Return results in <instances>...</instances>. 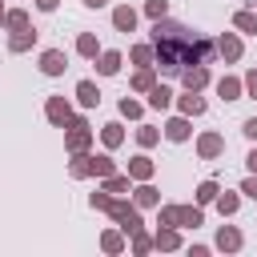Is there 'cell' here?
<instances>
[{
  "mask_svg": "<svg viewBox=\"0 0 257 257\" xmlns=\"http://www.w3.org/2000/svg\"><path fill=\"white\" fill-rule=\"evenodd\" d=\"M153 52H157V68L165 76H181V68L189 64H213L217 56V40L189 28V24H177V20H153Z\"/></svg>",
  "mask_w": 257,
  "mask_h": 257,
  "instance_id": "cell-1",
  "label": "cell"
},
{
  "mask_svg": "<svg viewBox=\"0 0 257 257\" xmlns=\"http://www.w3.org/2000/svg\"><path fill=\"white\" fill-rule=\"evenodd\" d=\"M92 141H96V133H92L88 116H72V120L64 124V153H68V157H72V153H88Z\"/></svg>",
  "mask_w": 257,
  "mask_h": 257,
  "instance_id": "cell-2",
  "label": "cell"
},
{
  "mask_svg": "<svg viewBox=\"0 0 257 257\" xmlns=\"http://www.w3.org/2000/svg\"><path fill=\"white\" fill-rule=\"evenodd\" d=\"M120 229H124V237H133V233H141L145 229V221H141V209L133 205V201H124V197H116L112 201V213H108Z\"/></svg>",
  "mask_w": 257,
  "mask_h": 257,
  "instance_id": "cell-3",
  "label": "cell"
},
{
  "mask_svg": "<svg viewBox=\"0 0 257 257\" xmlns=\"http://www.w3.org/2000/svg\"><path fill=\"white\" fill-rule=\"evenodd\" d=\"M197 157L201 161H217V157H225V137L217 133V128H205V133H197Z\"/></svg>",
  "mask_w": 257,
  "mask_h": 257,
  "instance_id": "cell-4",
  "label": "cell"
},
{
  "mask_svg": "<svg viewBox=\"0 0 257 257\" xmlns=\"http://www.w3.org/2000/svg\"><path fill=\"white\" fill-rule=\"evenodd\" d=\"M72 116H76V112H72V100H68V96H48V100H44V120H48V124L64 128Z\"/></svg>",
  "mask_w": 257,
  "mask_h": 257,
  "instance_id": "cell-5",
  "label": "cell"
},
{
  "mask_svg": "<svg viewBox=\"0 0 257 257\" xmlns=\"http://www.w3.org/2000/svg\"><path fill=\"white\" fill-rule=\"evenodd\" d=\"M217 56H221L225 64H237V60L245 56V44H241V32H237V28L217 36Z\"/></svg>",
  "mask_w": 257,
  "mask_h": 257,
  "instance_id": "cell-6",
  "label": "cell"
},
{
  "mask_svg": "<svg viewBox=\"0 0 257 257\" xmlns=\"http://www.w3.org/2000/svg\"><path fill=\"white\" fill-rule=\"evenodd\" d=\"M161 133H165V141H173V145H185V141L193 137V116L177 112V116H169V120L161 124Z\"/></svg>",
  "mask_w": 257,
  "mask_h": 257,
  "instance_id": "cell-7",
  "label": "cell"
},
{
  "mask_svg": "<svg viewBox=\"0 0 257 257\" xmlns=\"http://www.w3.org/2000/svg\"><path fill=\"white\" fill-rule=\"evenodd\" d=\"M36 64H40V72H44V76H64L68 56H64V48H40Z\"/></svg>",
  "mask_w": 257,
  "mask_h": 257,
  "instance_id": "cell-8",
  "label": "cell"
},
{
  "mask_svg": "<svg viewBox=\"0 0 257 257\" xmlns=\"http://www.w3.org/2000/svg\"><path fill=\"white\" fill-rule=\"evenodd\" d=\"M213 84V72H209V64H189V68H181V88H189V92H201V88H209Z\"/></svg>",
  "mask_w": 257,
  "mask_h": 257,
  "instance_id": "cell-9",
  "label": "cell"
},
{
  "mask_svg": "<svg viewBox=\"0 0 257 257\" xmlns=\"http://www.w3.org/2000/svg\"><path fill=\"white\" fill-rule=\"evenodd\" d=\"M153 249H157V253H177V249H185L181 229H177V225H157V233H153Z\"/></svg>",
  "mask_w": 257,
  "mask_h": 257,
  "instance_id": "cell-10",
  "label": "cell"
},
{
  "mask_svg": "<svg viewBox=\"0 0 257 257\" xmlns=\"http://www.w3.org/2000/svg\"><path fill=\"white\" fill-rule=\"evenodd\" d=\"M241 245H245V233L237 225H221L213 237V249H221V253H241Z\"/></svg>",
  "mask_w": 257,
  "mask_h": 257,
  "instance_id": "cell-11",
  "label": "cell"
},
{
  "mask_svg": "<svg viewBox=\"0 0 257 257\" xmlns=\"http://www.w3.org/2000/svg\"><path fill=\"white\" fill-rule=\"evenodd\" d=\"M128 177H133V185H137V181H153V177H157V161L149 157V149H141V153L128 161Z\"/></svg>",
  "mask_w": 257,
  "mask_h": 257,
  "instance_id": "cell-12",
  "label": "cell"
},
{
  "mask_svg": "<svg viewBox=\"0 0 257 257\" xmlns=\"http://www.w3.org/2000/svg\"><path fill=\"white\" fill-rule=\"evenodd\" d=\"M128 197H133V205H137V209H157V205H161V189H157L153 181H137Z\"/></svg>",
  "mask_w": 257,
  "mask_h": 257,
  "instance_id": "cell-13",
  "label": "cell"
},
{
  "mask_svg": "<svg viewBox=\"0 0 257 257\" xmlns=\"http://www.w3.org/2000/svg\"><path fill=\"white\" fill-rule=\"evenodd\" d=\"M213 88H217V96H221L225 104H233V100H241V96H245V80H241V76H233V72H225Z\"/></svg>",
  "mask_w": 257,
  "mask_h": 257,
  "instance_id": "cell-14",
  "label": "cell"
},
{
  "mask_svg": "<svg viewBox=\"0 0 257 257\" xmlns=\"http://www.w3.org/2000/svg\"><path fill=\"white\" fill-rule=\"evenodd\" d=\"M137 20H141V12H137L133 4H116V8H112V28L124 32V36L137 32Z\"/></svg>",
  "mask_w": 257,
  "mask_h": 257,
  "instance_id": "cell-15",
  "label": "cell"
},
{
  "mask_svg": "<svg viewBox=\"0 0 257 257\" xmlns=\"http://www.w3.org/2000/svg\"><path fill=\"white\" fill-rule=\"evenodd\" d=\"M145 96H149L145 104H149L153 112H169V108H173V100H177V96H173V88H169V84H161V80H157V84H153Z\"/></svg>",
  "mask_w": 257,
  "mask_h": 257,
  "instance_id": "cell-16",
  "label": "cell"
},
{
  "mask_svg": "<svg viewBox=\"0 0 257 257\" xmlns=\"http://www.w3.org/2000/svg\"><path fill=\"white\" fill-rule=\"evenodd\" d=\"M36 40H40L36 24H32V28H20V32H8V52H32Z\"/></svg>",
  "mask_w": 257,
  "mask_h": 257,
  "instance_id": "cell-17",
  "label": "cell"
},
{
  "mask_svg": "<svg viewBox=\"0 0 257 257\" xmlns=\"http://www.w3.org/2000/svg\"><path fill=\"white\" fill-rule=\"evenodd\" d=\"M100 249L108 253V257H120L124 249H128V237H124V229L116 225V229H104L100 233Z\"/></svg>",
  "mask_w": 257,
  "mask_h": 257,
  "instance_id": "cell-18",
  "label": "cell"
},
{
  "mask_svg": "<svg viewBox=\"0 0 257 257\" xmlns=\"http://www.w3.org/2000/svg\"><path fill=\"white\" fill-rule=\"evenodd\" d=\"M120 64H124V52H116V48H100V56H96V72H100V76H116Z\"/></svg>",
  "mask_w": 257,
  "mask_h": 257,
  "instance_id": "cell-19",
  "label": "cell"
},
{
  "mask_svg": "<svg viewBox=\"0 0 257 257\" xmlns=\"http://www.w3.org/2000/svg\"><path fill=\"white\" fill-rule=\"evenodd\" d=\"M153 84H157V64L133 68V76H128V92H149Z\"/></svg>",
  "mask_w": 257,
  "mask_h": 257,
  "instance_id": "cell-20",
  "label": "cell"
},
{
  "mask_svg": "<svg viewBox=\"0 0 257 257\" xmlns=\"http://www.w3.org/2000/svg\"><path fill=\"white\" fill-rule=\"evenodd\" d=\"M72 96H76L80 108H96V104H100V88H96V80H88V76L76 80V92H72Z\"/></svg>",
  "mask_w": 257,
  "mask_h": 257,
  "instance_id": "cell-21",
  "label": "cell"
},
{
  "mask_svg": "<svg viewBox=\"0 0 257 257\" xmlns=\"http://www.w3.org/2000/svg\"><path fill=\"white\" fill-rule=\"evenodd\" d=\"M173 104H177V112H185V116H201V112H205V96H201V92H189V88H185Z\"/></svg>",
  "mask_w": 257,
  "mask_h": 257,
  "instance_id": "cell-22",
  "label": "cell"
},
{
  "mask_svg": "<svg viewBox=\"0 0 257 257\" xmlns=\"http://www.w3.org/2000/svg\"><path fill=\"white\" fill-rule=\"evenodd\" d=\"M68 177H72V181H88V177H92V149H88V153H72Z\"/></svg>",
  "mask_w": 257,
  "mask_h": 257,
  "instance_id": "cell-23",
  "label": "cell"
},
{
  "mask_svg": "<svg viewBox=\"0 0 257 257\" xmlns=\"http://www.w3.org/2000/svg\"><path fill=\"white\" fill-rule=\"evenodd\" d=\"M213 205H217L221 217H237V209H241V189H221Z\"/></svg>",
  "mask_w": 257,
  "mask_h": 257,
  "instance_id": "cell-24",
  "label": "cell"
},
{
  "mask_svg": "<svg viewBox=\"0 0 257 257\" xmlns=\"http://www.w3.org/2000/svg\"><path fill=\"white\" fill-rule=\"evenodd\" d=\"M128 64L133 68H145V64H157V52H153V40H141L128 48Z\"/></svg>",
  "mask_w": 257,
  "mask_h": 257,
  "instance_id": "cell-25",
  "label": "cell"
},
{
  "mask_svg": "<svg viewBox=\"0 0 257 257\" xmlns=\"http://www.w3.org/2000/svg\"><path fill=\"white\" fill-rule=\"evenodd\" d=\"M100 145L112 153V149H120L124 145V124L120 120H108V124H100Z\"/></svg>",
  "mask_w": 257,
  "mask_h": 257,
  "instance_id": "cell-26",
  "label": "cell"
},
{
  "mask_svg": "<svg viewBox=\"0 0 257 257\" xmlns=\"http://www.w3.org/2000/svg\"><path fill=\"white\" fill-rule=\"evenodd\" d=\"M100 189H108L112 197H124V193H133V177L128 173H108V177H100Z\"/></svg>",
  "mask_w": 257,
  "mask_h": 257,
  "instance_id": "cell-27",
  "label": "cell"
},
{
  "mask_svg": "<svg viewBox=\"0 0 257 257\" xmlns=\"http://www.w3.org/2000/svg\"><path fill=\"white\" fill-rule=\"evenodd\" d=\"M145 108H149V104H145V100H137V96H120V100H116L120 120H141V116H145Z\"/></svg>",
  "mask_w": 257,
  "mask_h": 257,
  "instance_id": "cell-28",
  "label": "cell"
},
{
  "mask_svg": "<svg viewBox=\"0 0 257 257\" xmlns=\"http://www.w3.org/2000/svg\"><path fill=\"white\" fill-rule=\"evenodd\" d=\"M177 225L181 229H201L205 225V205H197V201L193 205H181V221Z\"/></svg>",
  "mask_w": 257,
  "mask_h": 257,
  "instance_id": "cell-29",
  "label": "cell"
},
{
  "mask_svg": "<svg viewBox=\"0 0 257 257\" xmlns=\"http://www.w3.org/2000/svg\"><path fill=\"white\" fill-rule=\"evenodd\" d=\"M233 28H237L241 36H257V12H253V8H237V12H233Z\"/></svg>",
  "mask_w": 257,
  "mask_h": 257,
  "instance_id": "cell-30",
  "label": "cell"
},
{
  "mask_svg": "<svg viewBox=\"0 0 257 257\" xmlns=\"http://www.w3.org/2000/svg\"><path fill=\"white\" fill-rule=\"evenodd\" d=\"M76 56H84V60H96V56H100L96 32H80V36H76Z\"/></svg>",
  "mask_w": 257,
  "mask_h": 257,
  "instance_id": "cell-31",
  "label": "cell"
},
{
  "mask_svg": "<svg viewBox=\"0 0 257 257\" xmlns=\"http://www.w3.org/2000/svg\"><path fill=\"white\" fill-rule=\"evenodd\" d=\"M133 137H137V145H141V149H157L165 133H161L157 124H137V133H133Z\"/></svg>",
  "mask_w": 257,
  "mask_h": 257,
  "instance_id": "cell-32",
  "label": "cell"
},
{
  "mask_svg": "<svg viewBox=\"0 0 257 257\" xmlns=\"http://www.w3.org/2000/svg\"><path fill=\"white\" fill-rule=\"evenodd\" d=\"M4 28H8V32L32 28V16H28V8H8V16H4Z\"/></svg>",
  "mask_w": 257,
  "mask_h": 257,
  "instance_id": "cell-33",
  "label": "cell"
},
{
  "mask_svg": "<svg viewBox=\"0 0 257 257\" xmlns=\"http://www.w3.org/2000/svg\"><path fill=\"white\" fill-rule=\"evenodd\" d=\"M217 193H221V181H213V177H209V181H201V185H197L193 201H197V205H213V201H217Z\"/></svg>",
  "mask_w": 257,
  "mask_h": 257,
  "instance_id": "cell-34",
  "label": "cell"
},
{
  "mask_svg": "<svg viewBox=\"0 0 257 257\" xmlns=\"http://www.w3.org/2000/svg\"><path fill=\"white\" fill-rule=\"evenodd\" d=\"M128 253H133V257L153 253V233H145V229H141V233H133V237H128Z\"/></svg>",
  "mask_w": 257,
  "mask_h": 257,
  "instance_id": "cell-35",
  "label": "cell"
},
{
  "mask_svg": "<svg viewBox=\"0 0 257 257\" xmlns=\"http://www.w3.org/2000/svg\"><path fill=\"white\" fill-rule=\"evenodd\" d=\"M112 193L108 189H96V193H88V209H96V213H112Z\"/></svg>",
  "mask_w": 257,
  "mask_h": 257,
  "instance_id": "cell-36",
  "label": "cell"
},
{
  "mask_svg": "<svg viewBox=\"0 0 257 257\" xmlns=\"http://www.w3.org/2000/svg\"><path fill=\"white\" fill-rule=\"evenodd\" d=\"M181 221V205H173V201H165V205H157V225H177ZM181 229V225H177Z\"/></svg>",
  "mask_w": 257,
  "mask_h": 257,
  "instance_id": "cell-37",
  "label": "cell"
},
{
  "mask_svg": "<svg viewBox=\"0 0 257 257\" xmlns=\"http://www.w3.org/2000/svg\"><path fill=\"white\" fill-rule=\"evenodd\" d=\"M108 173H116V161L108 153H92V177H108Z\"/></svg>",
  "mask_w": 257,
  "mask_h": 257,
  "instance_id": "cell-38",
  "label": "cell"
},
{
  "mask_svg": "<svg viewBox=\"0 0 257 257\" xmlns=\"http://www.w3.org/2000/svg\"><path fill=\"white\" fill-rule=\"evenodd\" d=\"M145 16L149 20H165L169 16V0H145Z\"/></svg>",
  "mask_w": 257,
  "mask_h": 257,
  "instance_id": "cell-39",
  "label": "cell"
},
{
  "mask_svg": "<svg viewBox=\"0 0 257 257\" xmlns=\"http://www.w3.org/2000/svg\"><path fill=\"white\" fill-rule=\"evenodd\" d=\"M237 189H241V197H253V201H257V173H249V177H245Z\"/></svg>",
  "mask_w": 257,
  "mask_h": 257,
  "instance_id": "cell-40",
  "label": "cell"
},
{
  "mask_svg": "<svg viewBox=\"0 0 257 257\" xmlns=\"http://www.w3.org/2000/svg\"><path fill=\"white\" fill-rule=\"evenodd\" d=\"M241 80H245V96H253V100H257V68H249Z\"/></svg>",
  "mask_w": 257,
  "mask_h": 257,
  "instance_id": "cell-41",
  "label": "cell"
},
{
  "mask_svg": "<svg viewBox=\"0 0 257 257\" xmlns=\"http://www.w3.org/2000/svg\"><path fill=\"white\" fill-rule=\"evenodd\" d=\"M241 133H245V137H249V141H253V145H257V116H249V120H245V124H241Z\"/></svg>",
  "mask_w": 257,
  "mask_h": 257,
  "instance_id": "cell-42",
  "label": "cell"
},
{
  "mask_svg": "<svg viewBox=\"0 0 257 257\" xmlns=\"http://www.w3.org/2000/svg\"><path fill=\"white\" fill-rule=\"evenodd\" d=\"M245 169H249V173H257V145L245 153Z\"/></svg>",
  "mask_w": 257,
  "mask_h": 257,
  "instance_id": "cell-43",
  "label": "cell"
},
{
  "mask_svg": "<svg viewBox=\"0 0 257 257\" xmlns=\"http://www.w3.org/2000/svg\"><path fill=\"white\" fill-rule=\"evenodd\" d=\"M36 8H40V12H56V8H60V0H36Z\"/></svg>",
  "mask_w": 257,
  "mask_h": 257,
  "instance_id": "cell-44",
  "label": "cell"
},
{
  "mask_svg": "<svg viewBox=\"0 0 257 257\" xmlns=\"http://www.w3.org/2000/svg\"><path fill=\"white\" fill-rule=\"evenodd\" d=\"M189 257H209V245H189Z\"/></svg>",
  "mask_w": 257,
  "mask_h": 257,
  "instance_id": "cell-45",
  "label": "cell"
},
{
  "mask_svg": "<svg viewBox=\"0 0 257 257\" xmlns=\"http://www.w3.org/2000/svg\"><path fill=\"white\" fill-rule=\"evenodd\" d=\"M84 8H108V0H80Z\"/></svg>",
  "mask_w": 257,
  "mask_h": 257,
  "instance_id": "cell-46",
  "label": "cell"
},
{
  "mask_svg": "<svg viewBox=\"0 0 257 257\" xmlns=\"http://www.w3.org/2000/svg\"><path fill=\"white\" fill-rule=\"evenodd\" d=\"M4 16H8V4L0 0V28H4Z\"/></svg>",
  "mask_w": 257,
  "mask_h": 257,
  "instance_id": "cell-47",
  "label": "cell"
},
{
  "mask_svg": "<svg viewBox=\"0 0 257 257\" xmlns=\"http://www.w3.org/2000/svg\"><path fill=\"white\" fill-rule=\"evenodd\" d=\"M245 8H253V12H257V0H245Z\"/></svg>",
  "mask_w": 257,
  "mask_h": 257,
  "instance_id": "cell-48",
  "label": "cell"
}]
</instances>
